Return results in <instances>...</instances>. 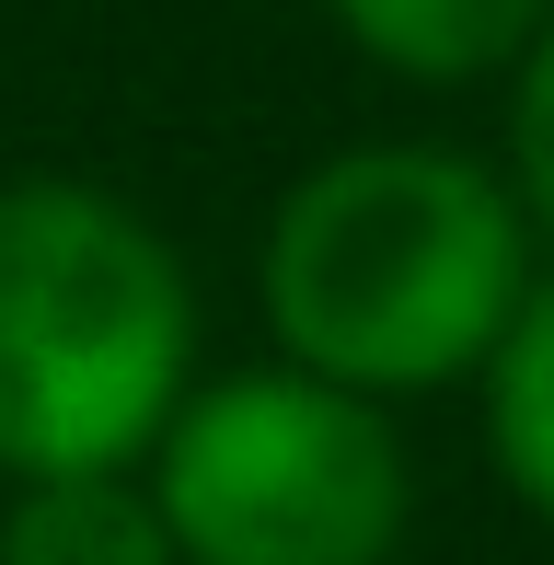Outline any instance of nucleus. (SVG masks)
<instances>
[{"mask_svg":"<svg viewBox=\"0 0 554 565\" xmlns=\"http://www.w3.org/2000/svg\"><path fill=\"white\" fill-rule=\"evenodd\" d=\"M554 266L509 162L450 139H347L266 209L255 300L289 370L370 404L462 393Z\"/></svg>","mask_w":554,"mask_h":565,"instance_id":"nucleus-1","label":"nucleus"},{"mask_svg":"<svg viewBox=\"0 0 554 565\" xmlns=\"http://www.w3.org/2000/svg\"><path fill=\"white\" fill-rule=\"evenodd\" d=\"M209 381L196 266L93 173H0V484L139 473Z\"/></svg>","mask_w":554,"mask_h":565,"instance_id":"nucleus-2","label":"nucleus"},{"mask_svg":"<svg viewBox=\"0 0 554 565\" xmlns=\"http://www.w3.org/2000/svg\"><path fill=\"white\" fill-rule=\"evenodd\" d=\"M139 484L185 565H393L416 531V450L393 404L289 358L209 370Z\"/></svg>","mask_w":554,"mask_h":565,"instance_id":"nucleus-3","label":"nucleus"},{"mask_svg":"<svg viewBox=\"0 0 554 565\" xmlns=\"http://www.w3.org/2000/svg\"><path fill=\"white\" fill-rule=\"evenodd\" d=\"M323 23L393 82L462 93V82H509L520 46L554 23V0H323Z\"/></svg>","mask_w":554,"mask_h":565,"instance_id":"nucleus-4","label":"nucleus"},{"mask_svg":"<svg viewBox=\"0 0 554 565\" xmlns=\"http://www.w3.org/2000/svg\"><path fill=\"white\" fill-rule=\"evenodd\" d=\"M0 565H185L139 473L0 484Z\"/></svg>","mask_w":554,"mask_h":565,"instance_id":"nucleus-5","label":"nucleus"},{"mask_svg":"<svg viewBox=\"0 0 554 565\" xmlns=\"http://www.w3.org/2000/svg\"><path fill=\"white\" fill-rule=\"evenodd\" d=\"M473 416H486V461L509 484V508L554 531V266L532 277V300L497 335V358L473 370Z\"/></svg>","mask_w":554,"mask_h":565,"instance_id":"nucleus-6","label":"nucleus"},{"mask_svg":"<svg viewBox=\"0 0 554 565\" xmlns=\"http://www.w3.org/2000/svg\"><path fill=\"white\" fill-rule=\"evenodd\" d=\"M509 185H520V209H532L543 231V254H554V23L532 46H520V70H509Z\"/></svg>","mask_w":554,"mask_h":565,"instance_id":"nucleus-7","label":"nucleus"}]
</instances>
